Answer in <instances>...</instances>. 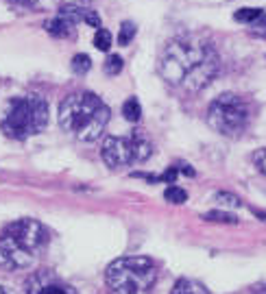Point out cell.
I'll return each instance as SVG.
<instances>
[{
  "instance_id": "277c9868",
  "label": "cell",
  "mask_w": 266,
  "mask_h": 294,
  "mask_svg": "<svg viewBox=\"0 0 266 294\" xmlns=\"http://www.w3.org/2000/svg\"><path fill=\"white\" fill-rule=\"evenodd\" d=\"M105 279L112 294H153L157 266L151 257H120L107 266Z\"/></svg>"
},
{
  "instance_id": "d6986e66",
  "label": "cell",
  "mask_w": 266,
  "mask_h": 294,
  "mask_svg": "<svg viewBox=\"0 0 266 294\" xmlns=\"http://www.w3.org/2000/svg\"><path fill=\"white\" fill-rule=\"evenodd\" d=\"M120 70H122V57L120 55H109L107 61H105V75L116 77Z\"/></svg>"
},
{
  "instance_id": "603a6c76",
  "label": "cell",
  "mask_w": 266,
  "mask_h": 294,
  "mask_svg": "<svg viewBox=\"0 0 266 294\" xmlns=\"http://www.w3.org/2000/svg\"><path fill=\"white\" fill-rule=\"evenodd\" d=\"M85 24H90V26H96L98 28L101 26V16L96 11H92V9H87V16H85Z\"/></svg>"
},
{
  "instance_id": "e0dca14e",
  "label": "cell",
  "mask_w": 266,
  "mask_h": 294,
  "mask_svg": "<svg viewBox=\"0 0 266 294\" xmlns=\"http://www.w3.org/2000/svg\"><path fill=\"white\" fill-rule=\"evenodd\" d=\"M133 38H136V24H131V22H122L120 33H118V44H120V46H127Z\"/></svg>"
},
{
  "instance_id": "6da1fadb",
  "label": "cell",
  "mask_w": 266,
  "mask_h": 294,
  "mask_svg": "<svg viewBox=\"0 0 266 294\" xmlns=\"http://www.w3.org/2000/svg\"><path fill=\"white\" fill-rule=\"evenodd\" d=\"M218 57L210 44L196 38L173 40L159 59V72L171 85L198 92L214 79Z\"/></svg>"
},
{
  "instance_id": "d4e9b609",
  "label": "cell",
  "mask_w": 266,
  "mask_h": 294,
  "mask_svg": "<svg viewBox=\"0 0 266 294\" xmlns=\"http://www.w3.org/2000/svg\"><path fill=\"white\" fill-rule=\"evenodd\" d=\"M253 214H255V216H260V218L264 220V223H266V214H264V211H255V209H253Z\"/></svg>"
},
{
  "instance_id": "9a60e30c",
  "label": "cell",
  "mask_w": 266,
  "mask_h": 294,
  "mask_svg": "<svg viewBox=\"0 0 266 294\" xmlns=\"http://www.w3.org/2000/svg\"><path fill=\"white\" fill-rule=\"evenodd\" d=\"M164 198L168 203H173V205H181V203L188 201V192H186V190H181L179 186H171V188H166Z\"/></svg>"
},
{
  "instance_id": "4fadbf2b",
  "label": "cell",
  "mask_w": 266,
  "mask_h": 294,
  "mask_svg": "<svg viewBox=\"0 0 266 294\" xmlns=\"http://www.w3.org/2000/svg\"><path fill=\"white\" fill-rule=\"evenodd\" d=\"M122 116L127 118L129 122H138L140 118H142V105H140V100H138V98L124 100V105H122Z\"/></svg>"
},
{
  "instance_id": "3957f363",
  "label": "cell",
  "mask_w": 266,
  "mask_h": 294,
  "mask_svg": "<svg viewBox=\"0 0 266 294\" xmlns=\"http://www.w3.org/2000/svg\"><path fill=\"white\" fill-rule=\"evenodd\" d=\"M46 244L48 231L42 223L33 218L16 220L0 235V266L9 270L33 266Z\"/></svg>"
},
{
  "instance_id": "2e32d148",
  "label": "cell",
  "mask_w": 266,
  "mask_h": 294,
  "mask_svg": "<svg viewBox=\"0 0 266 294\" xmlns=\"http://www.w3.org/2000/svg\"><path fill=\"white\" fill-rule=\"evenodd\" d=\"M90 68H92V59L87 55H77L72 59V72H75V75H87Z\"/></svg>"
},
{
  "instance_id": "cb8c5ba5",
  "label": "cell",
  "mask_w": 266,
  "mask_h": 294,
  "mask_svg": "<svg viewBox=\"0 0 266 294\" xmlns=\"http://www.w3.org/2000/svg\"><path fill=\"white\" fill-rule=\"evenodd\" d=\"M16 3H20V5H33V3H38V0H16Z\"/></svg>"
},
{
  "instance_id": "30bf717a",
  "label": "cell",
  "mask_w": 266,
  "mask_h": 294,
  "mask_svg": "<svg viewBox=\"0 0 266 294\" xmlns=\"http://www.w3.org/2000/svg\"><path fill=\"white\" fill-rule=\"evenodd\" d=\"M171 294H210V292L203 283L194 281V279H179Z\"/></svg>"
},
{
  "instance_id": "484cf974",
  "label": "cell",
  "mask_w": 266,
  "mask_h": 294,
  "mask_svg": "<svg viewBox=\"0 0 266 294\" xmlns=\"http://www.w3.org/2000/svg\"><path fill=\"white\" fill-rule=\"evenodd\" d=\"M0 294H9V292H7V288H3V285H0Z\"/></svg>"
},
{
  "instance_id": "ffe728a7",
  "label": "cell",
  "mask_w": 266,
  "mask_h": 294,
  "mask_svg": "<svg viewBox=\"0 0 266 294\" xmlns=\"http://www.w3.org/2000/svg\"><path fill=\"white\" fill-rule=\"evenodd\" d=\"M216 201L220 205H225V207H240L242 201L236 194H229V192H218L216 194Z\"/></svg>"
},
{
  "instance_id": "7402d4cb",
  "label": "cell",
  "mask_w": 266,
  "mask_h": 294,
  "mask_svg": "<svg viewBox=\"0 0 266 294\" xmlns=\"http://www.w3.org/2000/svg\"><path fill=\"white\" fill-rule=\"evenodd\" d=\"M253 161H255L257 170H260V172H264V174H266V149H260V151H255V153H253Z\"/></svg>"
},
{
  "instance_id": "ac0fdd59",
  "label": "cell",
  "mask_w": 266,
  "mask_h": 294,
  "mask_svg": "<svg viewBox=\"0 0 266 294\" xmlns=\"http://www.w3.org/2000/svg\"><path fill=\"white\" fill-rule=\"evenodd\" d=\"M94 46L98 50H109V46H112V33L107 28H98L94 35Z\"/></svg>"
},
{
  "instance_id": "5b68a950",
  "label": "cell",
  "mask_w": 266,
  "mask_h": 294,
  "mask_svg": "<svg viewBox=\"0 0 266 294\" xmlns=\"http://www.w3.org/2000/svg\"><path fill=\"white\" fill-rule=\"evenodd\" d=\"M46 124H48L46 100L38 96V94H26V96H18L9 102L7 116L3 120V131L9 137L24 139L42 133L46 129Z\"/></svg>"
},
{
  "instance_id": "44dd1931",
  "label": "cell",
  "mask_w": 266,
  "mask_h": 294,
  "mask_svg": "<svg viewBox=\"0 0 266 294\" xmlns=\"http://www.w3.org/2000/svg\"><path fill=\"white\" fill-rule=\"evenodd\" d=\"M251 33L257 35V38H264L266 40V11H264V16L260 20L253 22V28H251Z\"/></svg>"
},
{
  "instance_id": "7c38bea8",
  "label": "cell",
  "mask_w": 266,
  "mask_h": 294,
  "mask_svg": "<svg viewBox=\"0 0 266 294\" xmlns=\"http://www.w3.org/2000/svg\"><path fill=\"white\" fill-rule=\"evenodd\" d=\"M264 16V9H257V7H245V9H238L234 13V18L242 22V24H253Z\"/></svg>"
},
{
  "instance_id": "5bb4252c",
  "label": "cell",
  "mask_w": 266,
  "mask_h": 294,
  "mask_svg": "<svg viewBox=\"0 0 266 294\" xmlns=\"http://www.w3.org/2000/svg\"><path fill=\"white\" fill-rule=\"evenodd\" d=\"M203 220H208V223H225V225H238L240 223L234 214H227V211H208V214L203 216Z\"/></svg>"
},
{
  "instance_id": "ba28073f",
  "label": "cell",
  "mask_w": 266,
  "mask_h": 294,
  "mask_svg": "<svg viewBox=\"0 0 266 294\" xmlns=\"http://www.w3.org/2000/svg\"><path fill=\"white\" fill-rule=\"evenodd\" d=\"M24 294H77V290L53 270H40L26 279Z\"/></svg>"
},
{
  "instance_id": "7a4b0ae2",
  "label": "cell",
  "mask_w": 266,
  "mask_h": 294,
  "mask_svg": "<svg viewBox=\"0 0 266 294\" xmlns=\"http://www.w3.org/2000/svg\"><path fill=\"white\" fill-rule=\"evenodd\" d=\"M109 122V107L92 92H75L59 105V124L81 142H94Z\"/></svg>"
},
{
  "instance_id": "8fae6325",
  "label": "cell",
  "mask_w": 266,
  "mask_h": 294,
  "mask_svg": "<svg viewBox=\"0 0 266 294\" xmlns=\"http://www.w3.org/2000/svg\"><path fill=\"white\" fill-rule=\"evenodd\" d=\"M57 16L63 18V20H68V22H72V24H77V22H85L87 9H85V7H77V5H65V7H61V9H59Z\"/></svg>"
},
{
  "instance_id": "8992f818",
  "label": "cell",
  "mask_w": 266,
  "mask_h": 294,
  "mask_svg": "<svg viewBox=\"0 0 266 294\" xmlns=\"http://www.w3.org/2000/svg\"><path fill=\"white\" fill-rule=\"evenodd\" d=\"M208 122L220 135L240 137L251 122V107L238 94H220L208 109Z\"/></svg>"
},
{
  "instance_id": "9c48e42d",
  "label": "cell",
  "mask_w": 266,
  "mask_h": 294,
  "mask_svg": "<svg viewBox=\"0 0 266 294\" xmlns=\"http://www.w3.org/2000/svg\"><path fill=\"white\" fill-rule=\"evenodd\" d=\"M44 28H46V31H48L50 35H53V38H70L72 31H75V24L57 16L55 20L46 22V24H44Z\"/></svg>"
},
{
  "instance_id": "52a82bcc",
  "label": "cell",
  "mask_w": 266,
  "mask_h": 294,
  "mask_svg": "<svg viewBox=\"0 0 266 294\" xmlns=\"http://www.w3.org/2000/svg\"><path fill=\"white\" fill-rule=\"evenodd\" d=\"M151 153L153 144L142 129L131 131L127 137H107L101 146L103 161L114 170H120L133 161H146L151 157Z\"/></svg>"
}]
</instances>
